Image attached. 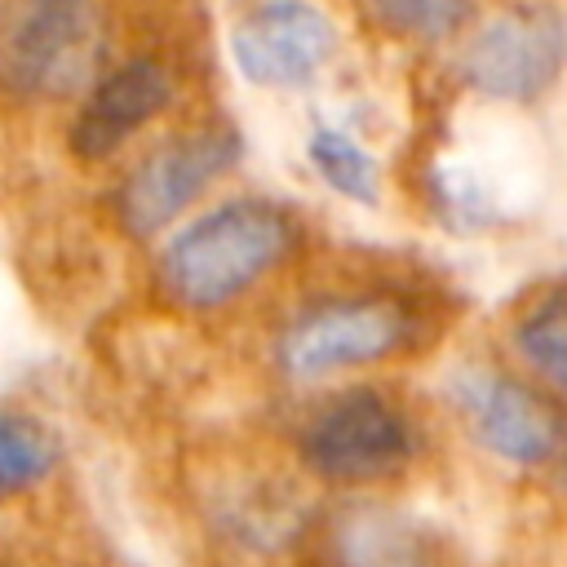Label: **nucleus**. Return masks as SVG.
<instances>
[{"label": "nucleus", "mask_w": 567, "mask_h": 567, "mask_svg": "<svg viewBox=\"0 0 567 567\" xmlns=\"http://www.w3.org/2000/svg\"><path fill=\"white\" fill-rule=\"evenodd\" d=\"M292 239V217L266 199L217 204L164 244L159 288L186 310H217L270 275Z\"/></svg>", "instance_id": "obj_1"}, {"label": "nucleus", "mask_w": 567, "mask_h": 567, "mask_svg": "<svg viewBox=\"0 0 567 567\" xmlns=\"http://www.w3.org/2000/svg\"><path fill=\"white\" fill-rule=\"evenodd\" d=\"M102 58L97 0H0V93L71 97Z\"/></svg>", "instance_id": "obj_2"}, {"label": "nucleus", "mask_w": 567, "mask_h": 567, "mask_svg": "<svg viewBox=\"0 0 567 567\" xmlns=\"http://www.w3.org/2000/svg\"><path fill=\"white\" fill-rule=\"evenodd\" d=\"M416 452L412 421L377 390H346L301 430V461L328 483H377Z\"/></svg>", "instance_id": "obj_3"}, {"label": "nucleus", "mask_w": 567, "mask_h": 567, "mask_svg": "<svg viewBox=\"0 0 567 567\" xmlns=\"http://www.w3.org/2000/svg\"><path fill=\"white\" fill-rule=\"evenodd\" d=\"M567 71V13L554 4H514L496 13L461 53V80L496 102H536Z\"/></svg>", "instance_id": "obj_4"}, {"label": "nucleus", "mask_w": 567, "mask_h": 567, "mask_svg": "<svg viewBox=\"0 0 567 567\" xmlns=\"http://www.w3.org/2000/svg\"><path fill=\"white\" fill-rule=\"evenodd\" d=\"M239 133L226 124H204L190 133H177L159 142L151 155L133 164V173L120 182L115 213L128 235H155L168 221H177L226 168L239 164Z\"/></svg>", "instance_id": "obj_5"}, {"label": "nucleus", "mask_w": 567, "mask_h": 567, "mask_svg": "<svg viewBox=\"0 0 567 567\" xmlns=\"http://www.w3.org/2000/svg\"><path fill=\"white\" fill-rule=\"evenodd\" d=\"M412 332V315L394 297H337L319 301L279 337V368L297 381H315L341 368L377 363L394 354Z\"/></svg>", "instance_id": "obj_6"}, {"label": "nucleus", "mask_w": 567, "mask_h": 567, "mask_svg": "<svg viewBox=\"0 0 567 567\" xmlns=\"http://www.w3.org/2000/svg\"><path fill=\"white\" fill-rule=\"evenodd\" d=\"M341 31L310 0H261L230 31V58L248 84L306 89L337 58Z\"/></svg>", "instance_id": "obj_7"}, {"label": "nucleus", "mask_w": 567, "mask_h": 567, "mask_svg": "<svg viewBox=\"0 0 567 567\" xmlns=\"http://www.w3.org/2000/svg\"><path fill=\"white\" fill-rule=\"evenodd\" d=\"M452 399H456L470 434L492 456H501L509 465H545L558 456V447L567 439L558 408L540 390H532L505 372L465 368L452 381Z\"/></svg>", "instance_id": "obj_8"}, {"label": "nucleus", "mask_w": 567, "mask_h": 567, "mask_svg": "<svg viewBox=\"0 0 567 567\" xmlns=\"http://www.w3.org/2000/svg\"><path fill=\"white\" fill-rule=\"evenodd\" d=\"M168 102H173L168 66L155 58H133L93 80V89L84 93V102L66 128V146L75 159H106L137 128H146Z\"/></svg>", "instance_id": "obj_9"}, {"label": "nucleus", "mask_w": 567, "mask_h": 567, "mask_svg": "<svg viewBox=\"0 0 567 567\" xmlns=\"http://www.w3.org/2000/svg\"><path fill=\"white\" fill-rule=\"evenodd\" d=\"M337 558L346 567H425V545L390 509H354L337 527Z\"/></svg>", "instance_id": "obj_10"}, {"label": "nucleus", "mask_w": 567, "mask_h": 567, "mask_svg": "<svg viewBox=\"0 0 567 567\" xmlns=\"http://www.w3.org/2000/svg\"><path fill=\"white\" fill-rule=\"evenodd\" d=\"M306 159L310 168L350 204H381V164L377 155L350 137L346 128L337 124H315L310 128V142H306Z\"/></svg>", "instance_id": "obj_11"}, {"label": "nucleus", "mask_w": 567, "mask_h": 567, "mask_svg": "<svg viewBox=\"0 0 567 567\" xmlns=\"http://www.w3.org/2000/svg\"><path fill=\"white\" fill-rule=\"evenodd\" d=\"M58 465L53 434L22 412H0V501L35 487Z\"/></svg>", "instance_id": "obj_12"}, {"label": "nucleus", "mask_w": 567, "mask_h": 567, "mask_svg": "<svg viewBox=\"0 0 567 567\" xmlns=\"http://www.w3.org/2000/svg\"><path fill=\"white\" fill-rule=\"evenodd\" d=\"M514 346L554 390L567 394V292L532 306L514 328Z\"/></svg>", "instance_id": "obj_13"}, {"label": "nucleus", "mask_w": 567, "mask_h": 567, "mask_svg": "<svg viewBox=\"0 0 567 567\" xmlns=\"http://www.w3.org/2000/svg\"><path fill=\"white\" fill-rule=\"evenodd\" d=\"M368 4L390 31L408 40H447L470 13V0H368Z\"/></svg>", "instance_id": "obj_14"}, {"label": "nucleus", "mask_w": 567, "mask_h": 567, "mask_svg": "<svg viewBox=\"0 0 567 567\" xmlns=\"http://www.w3.org/2000/svg\"><path fill=\"white\" fill-rule=\"evenodd\" d=\"M558 456H563V478H567V439H563V447H558Z\"/></svg>", "instance_id": "obj_15"}]
</instances>
